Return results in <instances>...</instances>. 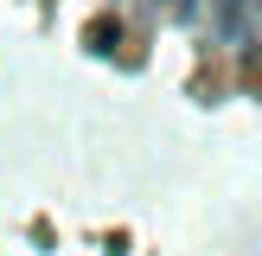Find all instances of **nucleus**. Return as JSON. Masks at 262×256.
Masks as SVG:
<instances>
[{
	"label": "nucleus",
	"instance_id": "1",
	"mask_svg": "<svg viewBox=\"0 0 262 256\" xmlns=\"http://www.w3.org/2000/svg\"><path fill=\"white\" fill-rule=\"evenodd\" d=\"M262 32V19H256V0H217V38L224 45H250V38Z\"/></svg>",
	"mask_w": 262,
	"mask_h": 256
},
{
	"label": "nucleus",
	"instance_id": "3",
	"mask_svg": "<svg viewBox=\"0 0 262 256\" xmlns=\"http://www.w3.org/2000/svg\"><path fill=\"white\" fill-rule=\"evenodd\" d=\"M256 19H262V0H256Z\"/></svg>",
	"mask_w": 262,
	"mask_h": 256
},
{
	"label": "nucleus",
	"instance_id": "2",
	"mask_svg": "<svg viewBox=\"0 0 262 256\" xmlns=\"http://www.w3.org/2000/svg\"><path fill=\"white\" fill-rule=\"evenodd\" d=\"M160 7L173 13V19H199V13H205V0H160Z\"/></svg>",
	"mask_w": 262,
	"mask_h": 256
}]
</instances>
